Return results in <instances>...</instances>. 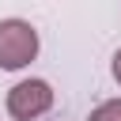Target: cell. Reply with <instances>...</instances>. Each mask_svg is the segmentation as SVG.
Here are the masks:
<instances>
[{"instance_id":"6da1fadb","label":"cell","mask_w":121,"mask_h":121,"mask_svg":"<svg viewBox=\"0 0 121 121\" xmlns=\"http://www.w3.org/2000/svg\"><path fill=\"white\" fill-rule=\"evenodd\" d=\"M38 57V30L26 19H0V68L19 72Z\"/></svg>"},{"instance_id":"7a4b0ae2","label":"cell","mask_w":121,"mask_h":121,"mask_svg":"<svg viewBox=\"0 0 121 121\" xmlns=\"http://www.w3.org/2000/svg\"><path fill=\"white\" fill-rule=\"evenodd\" d=\"M53 110V87L45 79H19L8 91V113L15 121H34Z\"/></svg>"},{"instance_id":"3957f363","label":"cell","mask_w":121,"mask_h":121,"mask_svg":"<svg viewBox=\"0 0 121 121\" xmlns=\"http://www.w3.org/2000/svg\"><path fill=\"white\" fill-rule=\"evenodd\" d=\"M87 121H121V98H106V102H98V106L91 110Z\"/></svg>"},{"instance_id":"277c9868","label":"cell","mask_w":121,"mask_h":121,"mask_svg":"<svg viewBox=\"0 0 121 121\" xmlns=\"http://www.w3.org/2000/svg\"><path fill=\"white\" fill-rule=\"evenodd\" d=\"M110 68H113V79H117V83H121V49H117V53H113V64H110Z\"/></svg>"}]
</instances>
